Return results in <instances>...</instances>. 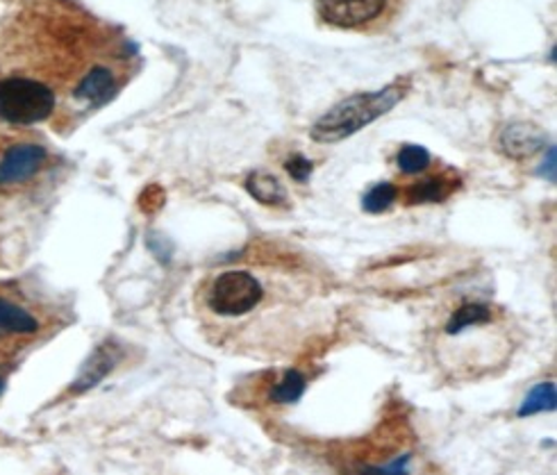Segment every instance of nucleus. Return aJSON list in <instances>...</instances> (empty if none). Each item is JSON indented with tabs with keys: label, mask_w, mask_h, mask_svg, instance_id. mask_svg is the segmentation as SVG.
Here are the masks:
<instances>
[{
	"label": "nucleus",
	"mask_w": 557,
	"mask_h": 475,
	"mask_svg": "<svg viewBox=\"0 0 557 475\" xmlns=\"http://www.w3.org/2000/svg\"><path fill=\"white\" fill-rule=\"evenodd\" d=\"M508 325H505V316L492 308L490 303H478V300H469L450 312L442 328L444 341H458V346L446 348H467L475 350V366L480 371L494 368L496 364H503L508 360L510 348L503 346H490V341L496 343H510Z\"/></svg>",
	"instance_id": "nucleus-1"
},
{
	"label": "nucleus",
	"mask_w": 557,
	"mask_h": 475,
	"mask_svg": "<svg viewBox=\"0 0 557 475\" xmlns=\"http://www.w3.org/2000/svg\"><path fill=\"white\" fill-rule=\"evenodd\" d=\"M403 98L400 85H389L380 91L371 93H356L342 103H337L331 112H325L314 125H312V139L319 143H335L350 135L360 133L375 118L385 116L389 110H394Z\"/></svg>",
	"instance_id": "nucleus-2"
},
{
	"label": "nucleus",
	"mask_w": 557,
	"mask_h": 475,
	"mask_svg": "<svg viewBox=\"0 0 557 475\" xmlns=\"http://www.w3.org/2000/svg\"><path fill=\"white\" fill-rule=\"evenodd\" d=\"M202 310L210 312L219 321H242L256 314L264 298L267 289L258 275L246 268L223 271L202 287Z\"/></svg>",
	"instance_id": "nucleus-3"
},
{
	"label": "nucleus",
	"mask_w": 557,
	"mask_h": 475,
	"mask_svg": "<svg viewBox=\"0 0 557 475\" xmlns=\"http://www.w3.org/2000/svg\"><path fill=\"white\" fill-rule=\"evenodd\" d=\"M58 108V96L46 83L25 75L0 80V118L12 125H37Z\"/></svg>",
	"instance_id": "nucleus-4"
},
{
	"label": "nucleus",
	"mask_w": 557,
	"mask_h": 475,
	"mask_svg": "<svg viewBox=\"0 0 557 475\" xmlns=\"http://www.w3.org/2000/svg\"><path fill=\"white\" fill-rule=\"evenodd\" d=\"M389 0H317L319 14L337 28L358 30L383 16Z\"/></svg>",
	"instance_id": "nucleus-5"
},
{
	"label": "nucleus",
	"mask_w": 557,
	"mask_h": 475,
	"mask_svg": "<svg viewBox=\"0 0 557 475\" xmlns=\"http://www.w3.org/2000/svg\"><path fill=\"white\" fill-rule=\"evenodd\" d=\"M46 162V148L39 143H16L0 158V187H14L33 175Z\"/></svg>",
	"instance_id": "nucleus-6"
},
{
	"label": "nucleus",
	"mask_w": 557,
	"mask_h": 475,
	"mask_svg": "<svg viewBox=\"0 0 557 475\" xmlns=\"http://www.w3.org/2000/svg\"><path fill=\"white\" fill-rule=\"evenodd\" d=\"M119 87H121L119 73L112 66L94 64L85 71V75H81L78 85L73 89V98L85 108L94 110V108L106 105L108 100L119 91Z\"/></svg>",
	"instance_id": "nucleus-7"
},
{
	"label": "nucleus",
	"mask_w": 557,
	"mask_h": 475,
	"mask_svg": "<svg viewBox=\"0 0 557 475\" xmlns=\"http://www.w3.org/2000/svg\"><path fill=\"white\" fill-rule=\"evenodd\" d=\"M544 146H546V133L537 128V125L525 123V121L510 123L500 135V148L515 160L535 155Z\"/></svg>",
	"instance_id": "nucleus-8"
},
{
	"label": "nucleus",
	"mask_w": 557,
	"mask_h": 475,
	"mask_svg": "<svg viewBox=\"0 0 557 475\" xmlns=\"http://www.w3.org/2000/svg\"><path fill=\"white\" fill-rule=\"evenodd\" d=\"M460 180L455 178V175H430V178L414 183L408 187V203L410 205H421V203H442L446 200L455 189H458Z\"/></svg>",
	"instance_id": "nucleus-9"
},
{
	"label": "nucleus",
	"mask_w": 557,
	"mask_h": 475,
	"mask_svg": "<svg viewBox=\"0 0 557 475\" xmlns=\"http://www.w3.org/2000/svg\"><path fill=\"white\" fill-rule=\"evenodd\" d=\"M37 330L39 321L28 310L0 298V337H30Z\"/></svg>",
	"instance_id": "nucleus-10"
},
{
	"label": "nucleus",
	"mask_w": 557,
	"mask_h": 475,
	"mask_svg": "<svg viewBox=\"0 0 557 475\" xmlns=\"http://www.w3.org/2000/svg\"><path fill=\"white\" fill-rule=\"evenodd\" d=\"M246 189L262 205H285L287 203L285 187L281 185V180L275 178V175H271L267 171L250 173L246 178Z\"/></svg>",
	"instance_id": "nucleus-11"
},
{
	"label": "nucleus",
	"mask_w": 557,
	"mask_h": 475,
	"mask_svg": "<svg viewBox=\"0 0 557 475\" xmlns=\"http://www.w3.org/2000/svg\"><path fill=\"white\" fill-rule=\"evenodd\" d=\"M306 387H308L306 375L296 368H289L281 375V378L271 383L269 400L275 405H292L296 400H300L302 393H306Z\"/></svg>",
	"instance_id": "nucleus-12"
},
{
	"label": "nucleus",
	"mask_w": 557,
	"mask_h": 475,
	"mask_svg": "<svg viewBox=\"0 0 557 475\" xmlns=\"http://www.w3.org/2000/svg\"><path fill=\"white\" fill-rule=\"evenodd\" d=\"M112 364H114L112 350H108V348H98V350H96V355L91 358V362L83 368L81 378L75 380L73 389H75V391H85V389H89V387L98 385L100 380L106 378L108 371L112 368Z\"/></svg>",
	"instance_id": "nucleus-13"
},
{
	"label": "nucleus",
	"mask_w": 557,
	"mask_h": 475,
	"mask_svg": "<svg viewBox=\"0 0 557 475\" xmlns=\"http://www.w3.org/2000/svg\"><path fill=\"white\" fill-rule=\"evenodd\" d=\"M400 196L398 187L392 185V183H377L373 185L367 196L362 198V208L369 212V214H380V212H387L394 203L396 198Z\"/></svg>",
	"instance_id": "nucleus-14"
},
{
	"label": "nucleus",
	"mask_w": 557,
	"mask_h": 475,
	"mask_svg": "<svg viewBox=\"0 0 557 475\" xmlns=\"http://www.w3.org/2000/svg\"><path fill=\"white\" fill-rule=\"evenodd\" d=\"M550 410H555V385L542 383L525 396L523 405L519 410V416H533V414L550 412Z\"/></svg>",
	"instance_id": "nucleus-15"
},
{
	"label": "nucleus",
	"mask_w": 557,
	"mask_h": 475,
	"mask_svg": "<svg viewBox=\"0 0 557 475\" xmlns=\"http://www.w3.org/2000/svg\"><path fill=\"white\" fill-rule=\"evenodd\" d=\"M398 168L405 175H419L430 166V153L423 146H403L400 153H398Z\"/></svg>",
	"instance_id": "nucleus-16"
},
{
	"label": "nucleus",
	"mask_w": 557,
	"mask_h": 475,
	"mask_svg": "<svg viewBox=\"0 0 557 475\" xmlns=\"http://www.w3.org/2000/svg\"><path fill=\"white\" fill-rule=\"evenodd\" d=\"M287 173L292 175V178L296 183H306L310 175H312V162L306 160L302 155H294L289 162H287Z\"/></svg>",
	"instance_id": "nucleus-17"
},
{
	"label": "nucleus",
	"mask_w": 557,
	"mask_h": 475,
	"mask_svg": "<svg viewBox=\"0 0 557 475\" xmlns=\"http://www.w3.org/2000/svg\"><path fill=\"white\" fill-rule=\"evenodd\" d=\"M542 175H544V178H546L548 183H555V148H553V146L548 148V164L544 162Z\"/></svg>",
	"instance_id": "nucleus-18"
},
{
	"label": "nucleus",
	"mask_w": 557,
	"mask_h": 475,
	"mask_svg": "<svg viewBox=\"0 0 557 475\" xmlns=\"http://www.w3.org/2000/svg\"><path fill=\"white\" fill-rule=\"evenodd\" d=\"M3 391H5V378L0 375V396H3Z\"/></svg>",
	"instance_id": "nucleus-19"
}]
</instances>
